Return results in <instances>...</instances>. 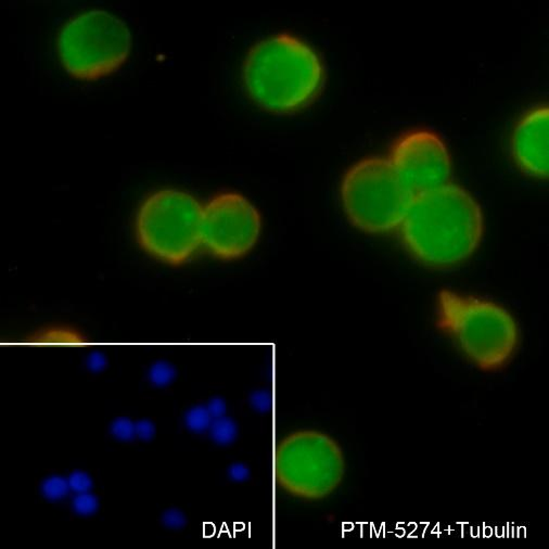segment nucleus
I'll return each instance as SVG.
<instances>
[{
    "label": "nucleus",
    "mask_w": 549,
    "mask_h": 549,
    "mask_svg": "<svg viewBox=\"0 0 549 549\" xmlns=\"http://www.w3.org/2000/svg\"><path fill=\"white\" fill-rule=\"evenodd\" d=\"M417 261L448 269L470 258L482 240L480 205L467 190L448 184L415 196L399 228Z\"/></svg>",
    "instance_id": "nucleus-1"
},
{
    "label": "nucleus",
    "mask_w": 549,
    "mask_h": 549,
    "mask_svg": "<svg viewBox=\"0 0 549 549\" xmlns=\"http://www.w3.org/2000/svg\"><path fill=\"white\" fill-rule=\"evenodd\" d=\"M242 81L245 92L258 107L288 114L316 99L324 86V62L298 36L277 34L251 49L243 64Z\"/></svg>",
    "instance_id": "nucleus-2"
},
{
    "label": "nucleus",
    "mask_w": 549,
    "mask_h": 549,
    "mask_svg": "<svg viewBox=\"0 0 549 549\" xmlns=\"http://www.w3.org/2000/svg\"><path fill=\"white\" fill-rule=\"evenodd\" d=\"M437 324L482 371L505 367L518 348L519 328L514 316L488 300L442 290L437 296Z\"/></svg>",
    "instance_id": "nucleus-3"
},
{
    "label": "nucleus",
    "mask_w": 549,
    "mask_h": 549,
    "mask_svg": "<svg viewBox=\"0 0 549 549\" xmlns=\"http://www.w3.org/2000/svg\"><path fill=\"white\" fill-rule=\"evenodd\" d=\"M202 209L192 194L183 190L152 192L136 215L137 242L156 261L186 264L202 249Z\"/></svg>",
    "instance_id": "nucleus-4"
},
{
    "label": "nucleus",
    "mask_w": 549,
    "mask_h": 549,
    "mask_svg": "<svg viewBox=\"0 0 549 549\" xmlns=\"http://www.w3.org/2000/svg\"><path fill=\"white\" fill-rule=\"evenodd\" d=\"M133 39L124 21L105 10H90L68 21L56 49L62 67L72 76L95 81L125 63Z\"/></svg>",
    "instance_id": "nucleus-5"
},
{
    "label": "nucleus",
    "mask_w": 549,
    "mask_h": 549,
    "mask_svg": "<svg viewBox=\"0 0 549 549\" xmlns=\"http://www.w3.org/2000/svg\"><path fill=\"white\" fill-rule=\"evenodd\" d=\"M414 197L388 158L378 156L354 164L341 186L345 213L366 233L386 234L399 229Z\"/></svg>",
    "instance_id": "nucleus-6"
},
{
    "label": "nucleus",
    "mask_w": 549,
    "mask_h": 549,
    "mask_svg": "<svg viewBox=\"0 0 549 549\" xmlns=\"http://www.w3.org/2000/svg\"><path fill=\"white\" fill-rule=\"evenodd\" d=\"M344 471V455L340 445L322 432H294L277 446V483L296 497L309 501L327 497L340 486Z\"/></svg>",
    "instance_id": "nucleus-7"
},
{
    "label": "nucleus",
    "mask_w": 549,
    "mask_h": 549,
    "mask_svg": "<svg viewBox=\"0 0 549 549\" xmlns=\"http://www.w3.org/2000/svg\"><path fill=\"white\" fill-rule=\"evenodd\" d=\"M262 231L258 209L242 194L234 191L215 194L203 205L202 248L222 261L247 256Z\"/></svg>",
    "instance_id": "nucleus-8"
},
{
    "label": "nucleus",
    "mask_w": 549,
    "mask_h": 549,
    "mask_svg": "<svg viewBox=\"0 0 549 549\" xmlns=\"http://www.w3.org/2000/svg\"><path fill=\"white\" fill-rule=\"evenodd\" d=\"M388 160L415 196L448 184L452 175V158L446 143L429 130L418 128L400 136Z\"/></svg>",
    "instance_id": "nucleus-9"
},
{
    "label": "nucleus",
    "mask_w": 549,
    "mask_h": 549,
    "mask_svg": "<svg viewBox=\"0 0 549 549\" xmlns=\"http://www.w3.org/2000/svg\"><path fill=\"white\" fill-rule=\"evenodd\" d=\"M511 152L526 174L537 178L548 176V107H534L520 118L511 137Z\"/></svg>",
    "instance_id": "nucleus-10"
},
{
    "label": "nucleus",
    "mask_w": 549,
    "mask_h": 549,
    "mask_svg": "<svg viewBox=\"0 0 549 549\" xmlns=\"http://www.w3.org/2000/svg\"><path fill=\"white\" fill-rule=\"evenodd\" d=\"M211 439L218 445H230L238 437V426L234 419L222 416L215 418L209 426Z\"/></svg>",
    "instance_id": "nucleus-11"
},
{
    "label": "nucleus",
    "mask_w": 549,
    "mask_h": 549,
    "mask_svg": "<svg viewBox=\"0 0 549 549\" xmlns=\"http://www.w3.org/2000/svg\"><path fill=\"white\" fill-rule=\"evenodd\" d=\"M41 494L48 501H60L69 494V481L62 475H50L41 483Z\"/></svg>",
    "instance_id": "nucleus-12"
},
{
    "label": "nucleus",
    "mask_w": 549,
    "mask_h": 549,
    "mask_svg": "<svg viewBox=\"0 0 549 549\" xmlns=\"http://www.w3.org/2000/svg\"><path fill=\"white\" fill-rule=\"evenodd\" d=\"M212 420V416L209 415L207 406L203 405L191 407L185 415L187 428L196 433H202L205 430H209Z\"/></svg>",
    "instance_id": "nucleus-13"
},
{
    "label": "nucleus",
    "mask_w": 549,
    "mask_h": 549,
    "mask_svg": "<svg viewBox=\"0 0 549 549\" xmlns=\"http://www.w3.org/2000/svg\"><path fill=\"white\" fill-rule=\"evenodd\" d=\"M32 341L37 343H82L84 339L73 330L56 328L41 332Z\"/></svg>",
    "instance_id": "nucleus-14"
},
{
    "label": "nucleus",
    "mask_w": 549,
    "mask_h": 549,
    "mask_svg": "<svg viewBox=\"0 0 549 549\" xmlns=\"http://www.w3.org/2000/svg\"><path fill=\"white\" fill-rule=\"evenodd\" d=\"M176 377V369L167 362H158L149 371V379L154 386H165L173 382Z\"/></svg>",
    "instance_id": "nucleus-15"
},
{
    "label": "nucleus",
    "mask_w": 549,
    "mask_h": 549,
    "mask_svg": "<svg viewBox=\"0 0 549 549\" xmlns=\"http://www.w3.org/2000/svg\"><path fill=\"white\" fill-rule=\"evenodd\" d=\"M72 507L79 516H92L99 509V499L90 492L79 493L72 501Z\"/></svg>",
    "instance_id": "nucleus-16"
},
{
    "label": "nucleus",
    "mask_w": 549,
    "mask_h": 549,
    "mask_svg": "<svg viewBox=\"0 0 549 549\" xmlns=\"http://www.w3.org/2000/svg\"><path fill=\"white\" fill-rule=\"evenodd\" d=\"M110 431L111 435L115 439L130 442V441H133L135 439L136 424L130 418L120 417V418L115 419L114 422H112Z\"/></svg>",
    "instance_id": "nucleus-17"
},
{
    "label": "nucleus",
    "mask_w": 549,
    "mask_h": 549,
    "mask_svg": "<svg viewBox=\"0 0 549 549\" xmlns=\"http://www.w3.org/2000/svg\"><path fill=\"white\" fill-rule=\"evenodd\" d=\"M71 490L76 494L90 492L94 486V481L87 473L83 470H75L68 478Z\"/></svg>",
    "instance_id": "nucleus-18"
},
{
    "label": "nucleus",
    "mask_w": 549,
    "mask_h": 549,
    "mask_svg": "<svg viewBox=\"0 0 549 549\" xmlns=\"http://www.w3.org/2000/svg\"><path fill=\"white\" fill-rule=\"evenodd\" d=\"M187 520L186 515L182 510L177 508L167 509L164 511L162 515V524L172 530H180L184 529L186 526Z\"/></svg>",
    "instance_id": "nucleus-19"
},
{
    "label": "nucleus",
    "mask_w": 549,
    "mask_h": 549,
    "mask_svg": "<svg viewBox=\"0 0 549 549\" xmlns=\"http://www.w3.org/2000/svg\"><path fill=\"white\" fill-rule=\"evenodd\" d=\"M251 406L260 413H267L273 406V399L271 394L266 391H256L251 394Z\"/></svg>",
    "instance_id": "nucleus-20"
},
{
    "label": "nucleus",
    "mask_w": 549,
    "mask_h": 549,
    "mask_svg": "<svg viewBox=\"0 0 549 549\" xmlns=\"http://www.w3.org/2000/svg\"><path fill=\"white\" fill-rule=\"evenodd\" d=\"M136 437L143 441H150L156 435V424L149 419H141L136 422Z\"/></svg>",
    "instance_id": "nucleus-21"
},
{
    "label": "nucleus",
    "mask_w": 549,
    "mask_h": 549,
    "mask_svg": "<svg viewBox=\"0 0 549 549\" xmlns=\"http://www.w3.org/2000/svg\"><path fill=\"white\" fill-rule=\"evenodd\" d=\"M250 469L241 462H236L228 468V477L235 482H245L250 478Z\"/></svg>",
    "instance_id": "nucleus-22"
},
{
    "label": "nucleus",
    "mask_w": 549,
    "mask_h": 549,
    "mask_svg": "<svg viewBox=\"0 0 549 549\" xmlns=\"http://www.w3.org/2000/svg\"><path fill=\"white\" fill-rule=\"evenodd\" d=\"M207 408L213 419L220 418V417L225 416L227 405H226V402L220 397H214V399L209 400Z\"/></svg>",
    "instance_id": "nucleus-23"
},
{
    "label": "nucleus",
    "mask_w": 549,
    "mask_h": 549,
    "mask_svg": "<svg viewBox=\"0 0 549 549\" xmlns=\"http://www.w3.org/2000/svg\"><path fill=\"white\" fill-rule=\"evenodd\" d=\"M107 360L103 353L94 352L88 356L87 358V367L90 371L94 373H99L103 371L107 367Z\"/></svg>",
    "instance_id": "nucleus-24"
}]
</instances>
